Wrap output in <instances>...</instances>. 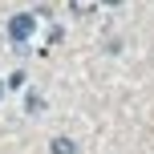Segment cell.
I'll use <instances>...</instances> for the list:
<instances>
[{"label": "cell", "mask_w": 154, "mask_h": 154, "mask_svg": "<svg viewBox=\"0 0 154 154\" xmlns=\"http://www.w3.org/2000/svg\"><path fill=\"white\" fill-rule=\"evenodd\" d=\"M53 154H77V142L73 138H53Z\"/></svg>", "instance_id": "2"}, {"label": "cell", "mask_w": 154, "mask_h": 154, "mask_svg": "<svg viewBox=\"0 0 154 154\" xmlns=\"http://www.w3.org/2000/svg\"><path fill=\"white\" fill-rule=\"evenodd\" d=\"M0 97H4V85H0Z\"/></svg>", "instance_id": "4"}, {"label": "cell", "mask_w": 154, "mask_h": 154, "mask_svg": "<svg viewBox=\"0 0 154 154\" xmlns=\"http://www.w3.org/2000/svg\"><path fill=\"white\" fill-rule=\"evenodd\" d=\"M106 4H122V0H106Z\"/></svg>", "instance_id": "3"}, {"label": "cell", "mask_w": 154, "mask_h": 154, "mask_svg": "<svg viewBox=\"0 0 154 154\" xmlns=\"http://www.w3.org/2000/svg\"><path fill=\"white\" fill-rule=\"evenodd\" d=\"M32 29H37V20H32L29 12H16L12 20H8V37H12V45H29Z\"/></svg>", "instance_id": "1"}]
</instances>
